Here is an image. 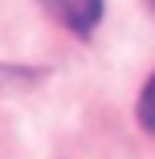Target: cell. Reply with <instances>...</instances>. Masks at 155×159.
I'll return each mask as SVG.
<instances>
[{"label":"cell","mask_w":155,"mask_h":159,"mask_svg":"<svg viewBox=\"0 0 155 159\" xmlns=\"http://www.w3.org/2000/svg\"><path fill=\"white\" fill-rule=\"evenodd\" d=\"M49 8L53 20H61L74 33H90L98 20H102V0H41Z\"/></svg>","instance_id":"1"},{"label":"cell","mask_w":155,"mask_h":159,"mask_svg":"<svg viewBox=\"0 0 155 159\" xmlns=\"http://www.w3.org/2000/svg\"><path fill=\"white\" fill-rule=\"evenodd\" d=\"M139 122L155 135V74H151V82H147L143 94H139Z\"/></svg>","instance_id":"2"}]
</instances>
